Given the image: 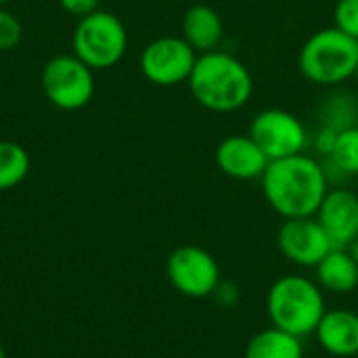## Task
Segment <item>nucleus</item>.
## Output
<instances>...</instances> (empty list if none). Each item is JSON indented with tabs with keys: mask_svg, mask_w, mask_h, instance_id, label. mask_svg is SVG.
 Masks as SVG:
<instances>
[{
	"mask_svg": "<svg viewBox=\"0 0 358 358\" xmlns=\"http://www.w3.org/2000/svg\"><path fill=\"white\" fill-rule=\"evenodd\" d=\"M315 218L329 235L334 248H348L358 237V193L348 187H331Z\"/></svg>",
	"mask_w": 358,
	"mask_h": 358,
	"instance_id": "9b49d317",
	"label": "nucleus"
},
{
	"mask_svg": "<svg viewBox=\"0 0 358 358\" xmlns=\"http://www.w3.org/2000/svg\"><path fill=\"white\" fill-rule=\"evenodd\" d=\"M325 313L321 285L304 275H283L266 294V315L273 327L298 338L315 336Z\"/></svg>",
	"mask_w": 358,
	"mask_h": 358,
	"instance_id": "7ed1b4c3",
	"label": "nucleus"
},
{
	"mask_svg": "<svg viewBox=\"0 0 358 358\" xmlns=\"http://www.w3.org/2000/svg\"><path fill=\"white\" fill-rule=\"evenodd\" d=\"M59 4L73 17H86L99 10V0H59Z\"/></svg>",
	"mask_w": 358,
	"mask_h": 358,
	"instance_id": "b1692460",
	"label": "nucleus"
},
{
	"mask_svg": "<svg viewBox=\"0 0 358 358\" xmlns=\"http://www.w3.org/2000/svg\"><path fill=\"white\" fill-rule=\"evenodd\" d=\"M166 275L178 294L193 300L212 296L222 281L216 258L199 245L176 248L166 262Z\"/></svg>",
	"mask_w": 358,
	"mask_h": 358,
	"instance_id": "0eeeda50",
	"label": "nucleus"
},
{
	"mask_svg": "<svg viewBox=\"0 0 358 358\" xmlns=\"http://www.w3.org/2000/svg\"><path fill=\"white\" fill-rule=\"evenodd\" d=\"M6 2H8V0H0V8H4V6H6Z\"/></svg>",
	"mask_w": 358,
	"mask_h": 358,
	"instance_id": "bb28decb",
	"label": "nucleus"
},
{
	"mask_svg": "<svg viewBox=\"0 0 358 358\" xmlns=\"http://www.w3.org/2000/svg\"><path fill=\"white\" fill-rule=\"evenodd\" d=\"M300 73L319 86H338L355 78L358 67V40L340 27L315 31L300 48Z\"/></svg>",
	"mask_w": 358,
	"mask_h": 358,
	"instance_id": "20e7f679",
	"label": "nucleus"
},
{
	"mask_svg": "<svg viewBox=\"0 0 358 358\" xmlns=\"http://www.w3.org/2000/svg\"><path fill=\"white\" fill-rule=\"evenodd\" d=\"M329 187H344L342 182L358 176V126L340 130L334 151L321 159Z\"/></svg>",
	"mask_w": 358,
	"mask_h": 358,
	"instance_id": "dca6fc26",
	"label": "nucleus"
},
{
	"mask_svg": "<svg viewBox=\"0 0 358 358\" xmlns=\"http://www.w3.org/2000/svg\"><path fill=\"white\" fill-rule=\"evenodd\" d=\"M92 71L94 69L76 55H57L42 69V90L55 107L78 111L86 107L94 94Z\"/></svg>",
	"mask_w": 358,
	"mask_h": 358,
	"instance_id": "423d86ee",
	"label": "nucleus"
},
{
	"mask_svg": "<svg viewBox=\"0 0 358 358\" xmlns=\"http://www.w3.org/2000/svg\"><path fill=\"white\" fill-rule=\"evenodd\" d=\"M23 36V27L19 23V19L8 13L6 8H0V52L2 50H10L19 44Z\"/></svg>",
	"mask_w": 358,
	"mask_h": 358,
	"instance_id": "412c9836",
	"label": "nucleus"
},
{
	"mask_svg": "<svg viewBox=\"0 0 358 358\" xmlns=\"http://www.w3.org/2000/svg\"><path fill=\"white\" fill-rule=\"evenodd\" d=\"M334 25L358 40V0H338L336 2Z\"/></svg>",
	"mask_w": 358,
	"mask_h": 358,
	"instance_id": "aec40b11",
	"label": "nucleus"
},
{
	"mask_svg": "<svg viewBox=\"0 0 358 358\" xmlns=\"http://www.w3.org/2000/svg\"><path fill=\"white\" fill-rule=\"evenodd\" d=\"M319 346L338 358L358 355V315L348 308L327 310L315 331Z\"/></svg>",
	"mask_w": 358,
	"mask_h": 358,
	"instance_id": "ddd939ff",
	"label": "nucleus"
},
{
	"mask_svg": "<svg viewBox=\"0 0 358 358\" xmlns=\"http://www.w3.org/2000/svg\"><path fill=\"white\" fill-rule=\"evenodd\" d=\"M260 182L266 203L283 220L315 216L331 189L321 159L308 153L273 159Z\"/></svg>",
	"mask_w": 358,
	"mask_h": 358,
	"instance_id": "f257e3e1",
	"label": "nucleus"
},
{
	"mask_svg": "<svg viewBox=\"0 0 358 358\" xmlns=\"http://www.w3.org/2000/svg\"><path fill=\"white\" fill-rule=\"evenodd\" d=\"M338 134H340L338 130H331V128H325V126L319 128V132L315 134L313 145H315V149H317V153H319L321 157H327V155L334 151L336 141H338Z\"/></svg>",
	"mask_w": 358,
	"mask_h": 358,
	"instance_id": "5701e85b",
	"label": "nucleus"
},
{
	"mask_svg": "<svg viewBox=\"0 0 358 358\" xmlns=\"http://www.w3.org/2000/svg\"><path fill=\"white\" fill-rule=\"evenodd\" d=\"M248 134L260 145L271 162L306 153L308 145V132L302 120L292 111L275 107L254 115Z\"/></svg>",
	"mask_w": 358,
	"mask_h": 358,
	"instance_id": "6e6552de",
	"label": "nucleus"
},
{
	"mask_svg": "<svg viewBox=\"0 0 358 358\" xmlns=\"http://www.w3.org/2000/svg\"><path fill=\"white\" fill-rule=\"evenodd\" d=\"M0 358H6V352H4V348L0 346Z\"/></svg>",
	"mask_w": 358,
	"mask_h": 358,
	"instance_id": "a878e982",
	"label": "nucleus"
},
{
	"mask_svg": "<svg viewBox=\"0 0 358 358\" xmlns=\"http://www.w3.org/2000/svg\"><path fill=\"white\" fill-rule=\"evenodd\" d=\"M187 84L193 99L214 113H231L245 107L254 92L248 65L220 48L197 57Z\"/></svg>",
	"mask_w": 358,
	"mask_h": 358,
	"instance_id": "f03ea898",
	"label": "nucleus"
},
{
	"mask_svg": "<svg viewBox=\"0 0 358 358\" xmlns=\"http://www.w3.org/2000/svg\"><path fill=\"white\" fill-rule=\"evenodd\" d=\"M346 250H348V254L352 256V260L358 264V237L352 241V243H350V245H348V248H346Z\"/></svg>",
	"mask_w": 358,
	"mask_h": 358,
	"instance_id": "393cba45",
	"label": "nucleus"
},
{
	"mask_svg": "<svg viewBox=\"0 0 358 358\" xmlns=\"http://www.w3.org/2000/svg\"><path fill=\"white\" fill-rule=\"evenodd\" d=\"M31 168L29 153L13 141H0V191L19 187Z\"/></svg>",
	"mask_w": 358,
	"mask_h": 358,
	"instance_id": "a211bd4d",
	"label": "nucleus"
},
{
	"mask_svg": "<svg viewBox=\"0 0 358 358\" xmlns=\"http://www.w3.org/2000/svg\"><path fill=\"white\" fill-rule=\"evenodd\" d=\"M182 38L197 55L218 50L224 40V23L216 8L208 4H193L182 15Z\"/></svg>",
	"mask_w": 358,
	"mask_h": 358,
	"instance_id": "4468645a",
	"label": "nucleus"
},
{
	"mask_svg": "<svg viewBox=\"0 0 358 358\" xmlns=\"http://www.w3.org/2000/svg\"><path fill=\"white\" fill-rule=\"evenodd\" d=\"M212 298L216 300L218 306H222V308H233V306H237L239 300H241V289H239L237 283H233V281H220V283L216 285Z\"/></svg>",
	"mask_w": 358,
	"mask_h": 358,
	"instance_id": "4be33fe9",
	"label": "nucleus"
},
{
	"mask_svg": "<svg viewBox=\"0 0 358 358\" xmlns=\"http://www.w3.org/2000/svg\"><path fill=\"white\" fill-rule=\"evenodd\" d=\"M357 105L350 94H334L321 107V126L331 130H344L355 126Z\"/></svg>",
	"mask_w": 358,
	"mask_h": 358,
	"instance_id": "6ab92c4d",
	"label": "nucleus"
},
{
	"mask_svg": "<svg viewBox=\"0 0 358 358\" xmlns=\"http://www.w3.org/2000/svg\"><path fill=\"white\" fill-rule=\"evenodd\" d=\"M197 57L195 48L182 36H164L143 48L141 71L151 84L176 86L189 82Z\"/></svg>",
	"mask_w": 358,
	"mask_h": 358,
	"instance_id": "1a4fd4ad",
	"label": "nucleus"
},
{
	"mask_svg": "<svg viewBox=\"0 0 358 358\" xmlns=\"http://www.w3.org/2000/svg\"><path fill=\"white\" fill-rule=\"evenodd\" d=\"M271 159L250 134H231L216 147V166L235 180L262 178Z\"/></svg>",
	"mask_w": 358,
	"mask_h": 358,
	"instance_id": "f8f14e48",
	"label": "nucleus"
},
{
	"mask_svg": "<svg viewBox=\"0 0 358 358\" xmlns=\"http://www.w3.org/2000/svg\"><path fill=\"white\" fill-rule=\"evenodd\" d=\"M71 46L90 69H109L126 55L128 34L120 17L99 8L78 21Z\"/></svg>",
	"mask_w": 358,
	"mask_h": 358,
	"instance_id": "39448f33",
	"label": "nucleus"
},
{
	"mask_svg": "<svg viewBox=\"0 0 358 358\" xmlns=\"http://www.w3.org/2000/svg\"><path fill=\"white\" fill-rule=\"evenodd\" d=\"M245 358H304V344L298 336L279 327H268L248 342Z\"/></svg>",
	"mask_w": 358,
	"mask_h": 358,
	"instance_id": "f3484780",
	"label": "nucleus"
},
{
	"mask_svg": "<svg viewBox=\"0 0 358 358\" xmlns=\"http://www.w3.org/2000/svg\"><path fill=\"white\" fill-rule=\"evenodd\" d=\"M317 283L329 294H350L358 287V264L346 248H334L317 266Z\"/></svg>",
	"mask_w": 358,
	"mask_h": 358,
	"instance_id": "2eb2a0df",
	"label": "nucleus"
},
{
	"mask_svg": "<svg viewBox=\"0 0 358 358\" xmlns=\"http://www.w3.org/2000/svg\"><path fill=\"white\" fill-rule=\"evenodd\" d=\"M277 243L281 254L302 268H315L334 250L329 235L315 216L283 220L277 233Z\"/></svg>",
	"mask_w": 358,
	"mask_h": 358,
	"instance_id": "9d476101",
	"label": "nucleus"
},
{
	"mask_svg": "<svg viewBox=\"0 0 358 358\" xmlns=\"http://www.w3.org/2000/svg\"><path fill=\"white\" fill-rule=\"evenodd\" d=\"M355 80H357V84H358V67H357V71H355Z\"/></svg>",
	"mask_w": 358,
	"mask_h": 358,
	"instance_id": "cd10ccee",
	"label": "nucleus"
}]
</instances>
